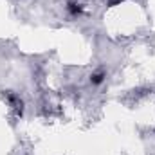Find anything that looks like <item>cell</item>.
<instances>
[{
	"instance_id": "obj_1",
	"label": "cell",
	"mask_w": 155,
	"mask_h": 155,
	"mask_svg": "<svg viewBox=\"0 0 155 155\" xmlns=\"http://www.w3.org/2000/svg\"><path fill=\"white\" fill-rule=\"evenodd\" d=\"M103 79H105V72H94L90 76V83L92 85H99V83H103Z\"/></svg>"
},
{
	"instance_id": "obj_2",
	"label": "cell",
	"mask_w": 155,
	"mask_h": 155,
	"mask_svg": "<svg viewBox=\"0 0 155 155\" xmlns=\"http://www.w3.org/2000/svg\"><path fill=\"white\" fill-rule=\"evenodd\" d=\"M69 11H71L72 15H78V13L81 11V7H79L78 4H72V2H71V4H69Z\"/></svg>"
}]
</instances>
